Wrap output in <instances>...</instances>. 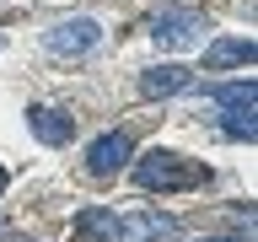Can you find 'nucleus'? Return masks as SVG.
I'll return each mask as SVG.
<instances>
[{
	"instance_id": "f257e3e1",
	"label": "nucleus",
	"mask_w": 258,
	"mask_h": 242,
	"mask_svg": "<svg viewBox=\"0 0 258 242\" xmlns=\"http://www.w3.org/2000/svg\"><path fill=\"white\" fill-rule=\"evenodd\" d=\"M205 177H210L205 161H188L183 151H161V145L135 161V183L145 194H183V189H199Z\"/></svg>"
},
{
	"instance_id": "f03ea898",
	"label": "nucleus",
	"mask_w": 258,
	"mask_h": 242,
	"mask_svg": "<svg viewBox=\"0 0 258 242\" xmlns=\"http://www.w3.org/2000/svg\"><path fill=\"white\" fill-rule=\"evenodd\" d=\"M97 43H102V27H97L92 16H64V22H54L43 32V48L54 59H86Z\"/></svg>"
},
{
	"instance_id": "7ed1b4c3",
	"label": "nucleus",
	"mask_w": 258,
	"mask_h": 242,
	"mask_svg": "<svg viewBox=\"0 0 258 242\" xmlns=\"http://www.w3.org/2000/svg\"><path fill=\"white\" fill-rule=\"evenodd\" d=\"M151 38H156L161 48H188V43H199V38H205V16L167 6V11L151 16Z\"/></svg>"
},
{
	"instance_id": "20e7f679",
	"label": "nucleus",
	"mask_w": 258,
	"mask_h": 242,
	"mask_svg": "<svg viewBox=\"0 0 258 242\" xmlns=\"http://www.w3.org/2000/svg\"><path fill=\"white\" fill-rule=\"evenodd\" d=\"M113 242H177V221L161 210H135V215H113Z\"/></svg>"
},
{
	"instance_id": "39448f33",
	"label": "nucleus",
	"mask_w": 258,
	"mask_h": 242,
	"mask_svg": "<svg viewBox=\"0 0 258 242\" xmlns=\"http://www.w3.org/2000/svg\"><path fill=\"white\" fill-rule=\"evenodd\" d=\"M129 151H135V145H129L124 129L97 135V140L86 145V172H92V177H118V172L129 167Z\"/></svg>"
},
{
	"instance_id": "423d86ee",
	"label": "nucleus",
	"mask_w": 258,
	"mask_h": 242,
	"mask_svg": "<svg viewBox=\"0 0 258 242\" xmlns=\"http://www.w3.org/2000/svg\"><path fill=\"white\" fill-rule=\"evenodd\" d=\"M194 86V70H183V65H151V70H140V97H177Z\"/></svg>"
},
{
	"instance_id": "0eeeda50",
	"label": "nucleus",
	"mask_w": 258,
	"mask_h": 242,
	"mask_svg": "<svg viewBox=\"0 0 258 242\" xmlns=\"http://www.w3.org/2000/svg\"><path fill=\"white\" fill-rule=\"evenodd\" d=\"M27 124H32V135H38L43 145H64L70 135H76V118H70L64 108H32Z\"/></svg>"
},
{
	"instance_id": "6e6552de",
	"label": "nucleus",
	"mask_w": 258,
	"mask_h": 242,
	"mask_svg": "<svg viewBox=\"0 0 258 242\" xmlns=\"http://www.w3.org/2000/svg\"><path fill=\"white\" fill-rule=\"evenodd\" d=\"M247 59H253V38H221V43H210L205 70H226V65H247Z\"/></svg>"
},
{
	"instance_id": "1a4fd4ad",
	"label": "nucleus",
	"mask_w": 258,
	"mask_h": 242,
	"mask_svg": "<svg viewBox=\"0 0 258 242\" xmlns=\"http://www.w3.org/2000/svg\"><path fill=\"white\" fill-rule=\"evenodd\" d=\"M76 242H113V215L102 205H86L76 215Z\"/></svg>"
},
{
	"instance_id": "9d476101",
	"label": "nucleus",
	"mask_w": 258,
	"mask_h": 242,
	"mask_svg": "<svg viewBox=\"0 0 258 242\" xmlns=\"http://www.w3.org/2000/svg\"><path fill=\"white\" fill-rule=\"evenodd\" d=\"M221 129L231 135V140H253V135H258V124H253V102H226Z\"/></svg>"
},
{
	"instance_id": "9b49d317",
	"label": "nucleus",
	"mask_w": 258,
	"mask_h": 242,
	"mask_svg": "<svg viewBox=\"0 0 258 242\" xmlns=\"http://www.w3.org/2000/svg\"><path fill=\"white\" fill-rule=\"evenodd\" d=\"M215 102H253V81H231V86H210Z\"/></svg>"
},
{
	"instance_id": "f8f14e48",
	"label": "nucleus",
	"mask_w": 258,
	"mask_h": 242,
	"mask_svg": "<svg viewBox=\"0 0 258 242\" xmlns=\"http://www.w3.org/2000/svg\"><path fill=\"white\" fill-rule=\"evenodd\" d=\"M199 242H247V237H199Z\"/></svg>"
},
{
	"instance_id": "ddd939ff",
	"label": "nucleus",
	"mask_w": 258,
	"mask_h": 242,
	"mask_svg": "<svg viewBox=\"0 0 258 242\" xmlns=\"http://www.w3.org/2000/svg\"><path fill=\"white\" fill-rule=\"evenodd\" d=\"M0 189H6V167H0Z\"/></svg>"
},
{
	"instance_id": "4468645a",
	"label": "nucleus",
	"mask_w": 258,
	"mask_h": 242,
	"mask_svg": "<svg viewBox=\"0 0 258 242\" xmlns=\"http://www.w3.org/2000/svg\"><path fill=\"white\" fill-rule=\"evenodd\" d=\"M0 48H6V32H0Z\"/></svg>"
},
{
	"instance_id": "2eb2a0df",
	"label": "nucleus",
	"mask_w": 258,
	"mask_h": 242,
	"mask_svg": "<svg viewBox=\"0 0 258 242\" xmlns=\"http://www.w3.org/2000/svg\"><path fill=\"white\" fill-rule=\"evenodd\" d=\"M16 242H27V237H16Z\"/></svg>"
}]
</instances>
